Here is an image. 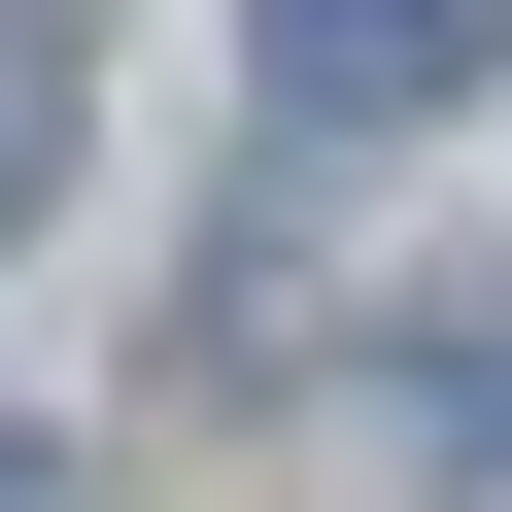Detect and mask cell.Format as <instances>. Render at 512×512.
<instances>
[{"label":"cell","instance_id":"7a4b0ae2","mask_svg":"<svg viewBox=\"0 0 512 512\" xmlns=\"http://www.w3.org/2000/svg\"><path fill=\"white\" fill-rule=\"evenodd\" d=\"M69 171V0H0V205Z\"/></svg>","mask_w":512,"mask_h":512},{"label":"cell","instance_id":"6da1fadb","mask_svg":"<svg viewBox=\"0 0 512 512\" xmlns=\"http://www.w3.org/2000/svg\"><path fill=\"white\" fill-rule=\"evenodd\" d=\"M478 35H512V0H239V69H274L308 137H410V103L478 69Z\"/></svg>","mask_w":512,"mask_h":512}]
</instances>
